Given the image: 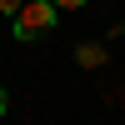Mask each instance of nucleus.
I'll return each mask as SVG.
<instances>
[{"mask_svg": "<svg viewBox=\"0 0 125 125\" xmlns=\"http://www.w3.org/2000/svg\"><path fill=\"white\" fill-rule=\"evenodd\" d=\"M20 5H25V0H0V15H10V20H15V10Z\"/></svg>", "mask_w": 125, "mask_h": 125, "instance_id": "obj_3", "label": "nucleus"}, {"mask_svg": "<svg viewBox=\"0 0 125 125\" xmlns=\"http://www.w3.org/2000/svg\"><path fill=\"white\" fill-rule=\"evenodd\" d=\"M75 60H80L85 70H100V65H105V45H80V50H75Z\"/></svg>", "mask_w": 125, "mask_h": 125, "instance_id": "obj_2", "label": "nucleus"}, {"mask_svg": "<svg viewBox=\"0 0 125 125\" xmlns=\"http://www.w3.org/2000/svg\"><path fill=\"white\" fill-rule=\"evenodd\" d=\"M55 10H80V5H90V0H50Z\"/></svg>", "mask_w": 125, "mask_h": 125, "instance_id": "obj_4", "label": "nucleus"}, {"mask_svg": "<svg viewBox=\"0 0 125 125\" xmlns=\"http://www.w3.org/2000/svg\"><path fill=\"white\" fill-rule=\"evenodd\" d=\"M55 20H60V10L50 5V0H25V5L15 10V40H40V35H50L55 30Z\"/></svg>", "mask_w": 125, "mask_h": 125, "instance_id": "obj_1", "label": "nucleus"}, {"mask_svg": "<svg viewBox=\"0 0 125 125\" xmlns=\"http://www.w3.org/2000/svg\"><path fill=\"white\" fill-rule=\"evenodd\" d=\"M5 110H10V95H5V85H0V115H5Z\"/></svg>", "mask_w": 125, "mask_h": 125, "instance_id": "obj_5", "label": "nucleus"}]
</instances>
